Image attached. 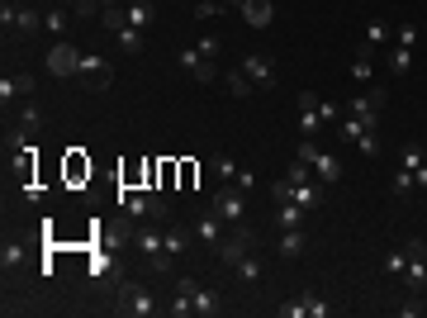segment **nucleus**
<instances>
[{
    "instance_id": "obj_41",
    "label": "nucleus",
    "mask_w": 427,
    "mask_h": 318,
    "mask_svg": "<svg viewBox=\"0 0 427 318\" xmlns=\"http://www.w3.org/2000/svg\"><path fill=\"white\" fill-rule=\"evenodd\" d=\"M418 43V24H399L394 29V48H413Z\"/></svg>"
},
{
    "instance_id": "obj_46",
    "label": "nucleus",
    "mask_w": 427,
    "mask_h": 318,
    "mask_svg": "<svg viewBox=\"0 0 427 318\" xmlns=\"http://www.w3.org/2000/svg\"><path fill=\"white\" fill-rule=\"evenodd\" d=\"M385 271H389V276H404V271H409V252H389L385 256Z\"/></svg>"
},
{
    "instance_id": "obj_32",
    "label": "nucleus",
    "mask_w": 427,
    "mask_h": 318,
    "mask_svg": "<svg viewBox=\"0 0 427 318\" xmlns=\"http://www.w3.org/2000/svg\"><path fill=\"white\" fill-rule=\"evenodd\" d=\"M100 24H105V29H110V33L128 29V10H124V5H110V10H105V15H100Z\"/></svg>"
},
{
    "instance_id": "obj_33",
    "label": "nucleus",
    "mask_w": 427,
    "mask_h": 318,
    "mask_svg": "<svg viewBox=\"0 0 427 318\" xmlns=\"http://www.w3.org/2000/svg\"><path fill=\"white\" fill-rule=\"evenodd\" d=\"M285 181H290V186H309V181H314V166H309V161H290V171H285Z\"/></svg>"
},
{
    "instance_id": "obj_10",
    "label": "nucleus",
    "mask_w": 427,
    "mask_h": 318,
    "mask_svg": "<svg viewBox=\"0 0 427 318\" xmlns=\"http://www.w3.org/2000/svg\"><path fill=\"white\" fill-rule=\"evenodd\" d=\"M91 91H110V62L100 52H81V72H76Z\"/></svg>"
},
{
    "instance_id": "obj_11",
    "label": "nucleus",
    "mask_w": 427,
    "mask_h": 318,
    "mask_svg": "<svg viewBox=\"0 0 427 318\" xmlns=\"http://www.w3.org/2000/svg\"><path fill=\"white\" fill-rule=\"evenodd\" d=\"M332 309L323 300H314V295H300V300L280 304V318H328Z\"/></svg>"
},
{
    "instance_id": "obj_9",
    "label": "nucleus",
    "mask_w": 427,
    "mask_h": 318,
    "mask_svg": "<svg viewBox=\"0 0 427 318\" xmlns=\"http://www.w3.org/2000/svg\"><path fill=\"white\" fill-rule=\"evenodd\" d=\"M81 72V52L67 43V38H57L52 48H47V76H76Z\"/></svg>"
},
{
    "instance_id": "obj_13",
    "label": "nucleus",
    "mask_w": 427,
    "mask_h": 318,
    "mask_svg": "<svg viewBox=\"0 0 427 318\" xmlns=\"http://www.w3.org/2000/svg\"><path fill=\"white\" fill-rule=\"evenodd\" d=\"M309 166L318 171V186H337V181H342V161L332 157V152H323V147L314 152V161H309Z\"/></svg>"
},
{
    "instance_id": "obj_51",
    "label": "nucleus",
    "mask_w": 427,
    "mask_h": 318,
    "mask_svg": "<svg viewBox=\"0 0 427 318\" xmlns=\"http://www.w3.org/2000/svg\"><path fill=\"white\" fill-rule=\"evenodd\" d=\"M181 186H186V191L195 186V161H181Z\"/></svg>"
},
{
    "instance_id": "obj_57",
    "label": "nucleus",
    "mask_w": 427,
    "mask_h": 318,
    "mask_svg": "<svg viewBox=\"0 0 427 318\" xmlns=\"http://www.w3.org/2000/svg\"><path fill=\"white\" fill-rule=\"evenodd\" d=\"M43 5H67V0H43Z\"/></svg>"
},
{
    "instance_id": "obj_48",
    "label": "nucleus",
    "mask_w": 427,
    "mask_h": 318,
    "mask_svg": "<svg viewBox=\"0 0 427 318\" xmlns=\"http://www.w3.org/2000/svg\"><path fill=\"white\" fill-rule=\"evenodd\" d=\"M15 96H24V91H19V76H5L0 81V100H5V110H10V100Z\"/></svg>"
},
{
    "instance_id": "obj_20",
    "label": "nucleus",
    "mask_w": 427,
    "mask_h": 318,
    "mask_svg": "<svg viewBox=\"0 0 427 318\" xmlns=\"http://www.w3.org/2000/svg\"><path fill=\"white\" fill-rule=\"evenodd\" d=\"M124 10H128V24H133V29H147V24L157 19V5H152V0H133Z\"/></svg>"
},
{
    "instance_id": "obj_50",
    "label": "nucleus",
    "mask_w": 427,
    "mask_h": 318,
    "mask_svg": "<svg viewBox=\"0 0 427 318\" xmlns=\"http://www.w3.org/2000/svg\"><path fill=\"white\" fill-rule=\"evenodd\" d=\"M100 276H110V261L105 256H91V280H100Z\"/></svg>"
},
{
    "instance_id": "obj_53",
    "label": "nucleus",
    "mask_w": 427,
    "mask_h": 318,
    "mask_svg": "<svg viewBox=\"0 0 427 318\" xmlns=\"http://www.w3.org/2000/svg\"><path fill=\"white\" fill-rule=\"evenodd\" d=\"M237 186H242V191H252V186H256V171H247V166H242V171H237Z\"/></svg>"
},
{
    "instance_id": "obj_45",
    "label": "nucleus",
    "mask_w": 427,
    "mask_h": 318,
    "mask_svg": "<svg viewBox=\"0 0 427 318\" xmlns=\"http://www.w3.org/2000/svg\"><path fill=\"white\" fill-rule=\"evenodd\" d=\"M19 261H24V247L19 242H5L0 247V266H19Z\"/></svg>"
},
{
    "instance_id": "obj_38",
    "label": "nucleus",
    "mask_w": 427,
    "mask_h": 318,
    "mask_svg": "<svg viewBox=\"0 0 427 318\" xmlns=\"http://www.w3.org/2000/svg\"><path fill=\"white\" fill-rule=\"evenodd\" d=\"M237 276H242L247 285H256V280H261V261H256V256H242V261H237Z\"/></svg>"
},
{
    "instance_id": "obj_16",
    "label": "nucleus",
    "mask_w": 427,
    "mask_h": 318,
    "mask_svg": "<svg viewBox=\"0 0 427 318\" xmlns=\"http://www.w3.org/2000/svg\"><path fill=\"white\" fill-rule=\"evenodd\" d=\"M304 247H309V233H304V228H285V233H280V256H285V261L304 256Z\"/></svg>"
},
{
    "instance_id": "obj_43",
    "label": "nucleus",
    "mask_w": 427,
    "mask_h": 318,
    "mask_svg": "<svg viewBox=\"0 0 427 318\" xmlns=\"http://www.w3.org/2000/svg\"><path fill=\"white\" fill-rule=\"evenodd\" d=\"M351 81H370V57H365V48L351 57Z\"/></svg>"
},
{
    "instance_id": "obj_58",
    "label": "nucleus",
    "mask_w": 427,
    "mask_h": 318,
    "mask_svg": "<svg viewBox=\"0 0 427 318\" xmlns=\"http://www.w3.org/2000/svg\"><path fill=\"white\" fill-rule=\"evenodd\" d=\"M124 5H133V0H124Z\"/></svg>"
},
{
    "instance_id": "obj_14",
    "label": "nucleus",
    "mask_w": 427,
    "mask_h": 318,
    "mask_svg": "<svg viewBox=\"0 0 427 318\" xmlns=\"http://www.w3.org/2000/svg\"><path fill=\"white\" fill-rule=\"evenodd\" d=\"M5 152H15V157H33L38 147H33V128H5Z\"/></svg>"
},
{
    "instance_id": "obj_24",
    "label": "nucleus",
    "mask_w": 427,
    "mask_h": 318,
    "mask_svg": "<svg viewBox=\"0 0 427 318\" xmlns=\"http://www.w3.org/2000/svg\"><path fill=\"white\" fill-rule=\"evenodd\" d=\"M190 300H195V314H200V318L219 314V295H214L209 285H195V295H190Z\"/></svg>"
},
{
    "instance_id": "obj_49",
    "label": "nucleus",
    "mask_w": 427,
    "mask_h": 318,
    "mask_svg": "<svg viewBox=\"0 0 427 318\" xmlns=\"http://www.w3.org/2000/svg\"><path fill=\"white\" fill-rule=\"evenodd\" d=\"M15 19H19V5H10V0H5V5H0V24H5V33L15 29Z\"/></svg>"
},
{
    "instance_id": "obj_39",
    "label": "nucleus",
    "mask_w": 427,
    "mask_h": 318,
    "mask_svg": "<svg viewBox=\"0 0 427 318\" xmlns=\"http://www.w3.org/2000/svg\"><path fill=\"white\" fill-rule=\"evenodd\" d=\"M219 15H228L223 0H200V5H195V19H219Z\"/></svg>"
},
{
    "instance_id": "obj_5",
    "label": "nucleus",
    "mask_w": 427,
    "mask_h": 318,
    "mask_svg": "<svg viewBox=\"0 0 427 318\" xmlns=\"http://www.w3.org/2000/svg\"><path fill=\"white\" fill-rule=\"evenodd\" d=\"M214 252H219L223 266H237L242 256H252V228H242V223H237L233 238H219V242H214Z\"/></svg>"
},
{
    "instance_id": "obj_15",
    "label": "nucleus",
    "mask_w": 427,
    "mask_h": 318,
    "mask_svg": "<svg viewBox=\"0 0 427 318\" xmlns=\"http://www.w3.org/2000/svg\"><path fill=\"white\" fill-rule=\"evenodd\" d=\"M161 238H166V252L176 256V261H181V256H186V247H190V228H181V223H166V228H161Z\"/></svg>"
},
{
    "instance_id": "obj_3",
    "label": "nucleus",
    "mask_w": 427,
    "mask_h": 318,
    "mask_svg": "<svg viewBox=\"0 0 427 318\" xmlns=\"http://www.w3.org/2000/svg\"><path fill=\"white\" fill-rule=\"evenodd\" d=\"M114 314L152 318V314H157V295H152V290H142V285H133V280H124V285H119V304H114Z\"/></svg>"
},
{
    "instance_id": "obj_28",
    "label": "nucleus",
    "mask_w": 427,
    "mask_h": 318,
    "mask_svg": "<svg viewBox=\"0 0 427 318\" xmlns=\"http://www.w3.org/2000/svg\"><path fill=\"white\" fill-rule=\"evenodd\" d=\"M166 314H171V318H195V300H190V295H181V290H171Z\"/></svg>"
},
{
    "instance_id": "obj_12",
    "label": "nucleus",
    "mask_w": 427,
    "mask_h": 318,
    "mask_svg": "<svg viewBox=\"0 0 427 318\" xmlns=\"http://www.w3.org/2000/svg\"><path fill=\"white\" fill-rule=\"evenodd\" d=\"M237 15L247 19L252 29H271V19H275V0H242V10Z\"/></svg>"
},
{
    "instance_id": "obj_40",
    "label": "nucleus",
    "mask_w": 427,
    "mask_h": 318,
    "mask_svg": "<svg viewBox=\"0 0 427 318\" xmlns=\"http://www.w3.org/2000/svg\"><path fill=\"white\" fill-rule=\"evenodd\" d=\"M361 133H370V128H365L361 119H356V114H347V119H342V138H347V143L356 147V138H361Z\"/></svg>"
},
{
    "instance_id": "obj_21",
    "label": "nucleus",
    "mask_w": 427,
    "mask_h": 318,
    "mask_svg": "<svg viewBox=\"0 0 427 318\" xmlns=\"http://www.w3.org/2000/svg\"><path fill=\"white\" fill-rule=\"evenodd\" d=\"M304 214H309V209L295 205V200H280V205H275V223H280V228H300Z\"/></svg>"
},
{
    "instance_id": "obj_52",
    "label": "nucleus",
    "mask_w": 427,
    "mask_h": 318,
    "mask_svg": "<svg viewBox=\"0 0 427 318\" xmlns=\"http://www.w3.org/2000/svg\"><path fill=\"white\" fill-rule=\"evenodd\" d=\"M271 195H275V205H280V200H290V181H285V176H280V181L271 186Z\"/></svg>"
},
{
    "instance_id": "obj_23",
    "label": "nucleus",
    "mask_w": 427,
    "mask_h": 318,
    "mask_svg": "<svg viewBox=\"0 0 427 318\" xmlns=\"http://www.w3.org/2000/svg\"><path fill=\"white\" fill-rule=\"evenodd\" d=\"M404 280H409L413 295H418V290H427V256H409V271H404Z\"/></svg>"
},
{
    "instance_id": "obj_42",
    "label": "nucleus",
    "mask_w": 427,
    "mask_h": 318,
    "mask_svg": "<svg viewBox=\"0 0 427 318\" xmlns=\"http://www.w3.org/2000/svg\"><path fill=\"white\" fill-rule=\"evenodd\" d=\"M356 152H361V157H380V138H375V128L356 138Z\"/></svg>"
},
{
    "instance_id": "obj_8",
    "label": "nucleus",
    "mask_w": 427,
    "mask_h": 318,
    "mask_svg": "<svg viewBox=\"0 0 427 318\" xmlns=\"http://www.w3.org/2000/svg\"><path fill=\"white\" fill-rule=\"evenodd\" d=\"M385 105H389V91H380V86H375V91H365V96L351 100L347 114H356L365 128H375V124H380V110H385Z\"/></svg>"
},
{
    "instance_id": "obj_34",
    "label": "nucleus",
    "mask_w": 427,
    "mask_h": 318,
    "mask_svg": "<svg viewBox=\"0 0 427 318\" xmlns=\"http://www.w3.org/2000/svg\"><path fill=\"white\" fill-rule=\"evenodd\" d=\"M409 67H413V48H394V43H389V72H394V76H404Z\"/></svg>"
},
{
    "instance_id": "obj_17",
    "label": "nucleus",
    "mask_w": 427,
    "mask_h": 318,
    "mask_svg": "<svg viewBox=\"0 0 427 318\" xmlns=\"http://www.w3.org/2000/svg\"><path fill=\"white\" fill-rule=\"evenodd\" d=\"M389 43H394V38H389V24H385V19H370L365 33H361V48L370 52V48H389Z\"/></svg>"
},
{
    "instance_id": "obj_6",
    "label": "nucleus",
    "mask_w": 427,
    "mask_h": 318,
    "mask_svg": "<svg viewBox=\"0 0 427 318\" xmlns=\"http://www.w3.org/2000/svg\"><path fill=\"white\" fill-rule=\"evenodd\" d=\"M237 72L252 81L256 91H271V86H275V62H271L266 52H247V57L237 62Z\"/></svg>"
},
{
    "instance_id": "obj_27",
    "label": "nucleus",
    "mask_w": 427,
    "mask_h": 318,
    "mask_svg": "<svg viewBox=\"0 0 427 318\" xmlns=\"http://www.w3.org/2000/svg\"><path fill=\"white\" fill-rule=\"evenodd\" d=\"M223 86H228V96H233V100H247V96L256 91V86L242 76V72H223Z\"/></svg>"
},
{
    "instance_id": "obj_22",
    "label": "nucleus",
    "mask_w": 427,
    "mask_h": 318,
    "mask_svg": "<svg viewBox=\"0 0 427 318\" xmlns=\"http://www.w3.org/2000/svg\"><path fill=\"white\" fill-rule=\"evenodd\" d=\"M290 200L304 205V209H318L323 205V186H314V181H309V186H290Z\"/></svg>"
},
{
    "instance_id": "obj_1",
    "label": "nucleus",
    "mask_w": 427,
    "mask_h": 318,
    "mask_svg": "<svg viewBox=\"0 0 427 318\" xmlns=\"http://www.w3.org/2000/svg\"><path fill=\"white\" fill-rule=\"evenodd\" d=\"M119 209H124L133 223H142V219L171 223V205H166L161 195H152V186H147V191H138V186H119Z\"/></svg>"
},
{
    "instance_id": "obj_25",
    "label": "nucleus",
    "mask_w": 427,
    "mask_h": 318,
    "mask_svg": "<svg viewBox=\"0 0 427 318\" xmlns=\"http://www.w3.org/2000/svg\"><path fill=\"white\" fill-rule=\"evenodd\" d=\"M15 33H24V38H38V33H43V15H38V10H19Z\"/></svg>"
},
{
    "instance_id": "obj_55",
    "label": "nucleus",
    "mask_w": 427,
    "mask_h": 318,
    "mask_svg": "<svg viewBox=\"0 0 427 318\" xmlns=\"http://www.w3.org/2000/svg\"><path fill=\"white\" fill-rule=\"evenodd\" d=\"M223 5H228V10H242V0H223Z\"/></svg>"
},
{
    "instance_id": "obj_30",
    "label": "nucleus",
    "mask_w": 427,
    "mask_h": 318,
    "mask_svg": "<svg viewBox=\"0 0 427 318\" xmlns=\"http://www.w3.org/2000/svg\"><path fill=\"white\" fill-rule=\"evenodd\" d=\"M81 176L91 181V157H81L76 147H72V157H67V181H81Z\"/></svg>"
},
{
    "instance_id": "obj_54",
    "label": "nucleus",
    "mask_w": 427,
    "mask_h": 318,
    "mask_svg": "<svg viewBox=\"0 0 427 318\" xmlns=\"http://www.w3.org/2000/svg\"><path fill=\"white\" fill-rule=\"evenodd\" d=\"M413 181H418V186H423V191H427V161H423V166H418V171H413Z\"/></svg>"
},
{
    "instance_id": "obj_36",
    "label": "nucleus",
    "mask_w": 427,
    "mask_h": 318,
    "mask_svg": "<svg viewBox=\"0 0 427 318\" xmlns=\"http://www.w3.org/2000/svg\"><path fill=\"white\" fill-rule=\"evenodd\" d=\"M399 166L418 171V166H423V147H418V143H404V147H399Z\"/></svg>"
},
{
    "instance_id": "obj_26",
    "label": "nucleus",
    "mask_w": 427,
    "mask_h": 318,
    "mask_svg": "<svg viewBox=\"0 0 427 318\" xmlns=\"http://www.w3.org/2000/svg\"><path fill=\"white\" fill-rule=\"evenodd\" d=\"M237 171H242V166H237L228 152H219V157H214V176H219V186H237Z\"/></svg>"
},
{
    "instance_id": "obj_7",
    "label": "nucleus",
    "mask_w": 427,
    "mask_h": 318,
    "mask_svg": "<svg viewBox=\"0 0 427 318\" xmlns=\"http://www.w3.org/2000/svg\"><path fill=\"white\" fill-rule=\"evenodd\" d=\"M181 67H186V76L200 81V86H214V81L223 76L219 67H214V57H205L200 48H181Z\"/></svg>"
},
{
    "instance_id": "obj_29",
    "label": "nucleus",
    "mask_w": 427,
    "mask_h": 318,
    "mask_svg": "<svg viewBox=\"0 0 427 318\" xmlns=\"http://www.w3.org/2000/svg\"><path fill=\"white\" fill-rule=\"evenodd\" d=\"M67 10H72L76 19H100V15H105V5H100V0H67Z\"/></svg>"
},
{
    "instance_id": "obj_19",
    "label": "nucleus",
    "mask_w": 427,
    "mask_h": 318,
    "mask_svg": "<svg viewBox=\"0 0 427 318\" xmlns=\"http://www.w3.org/2000/svg\"><path fill=\"white\" fill-rule=\"evenodd\" d=\"M195 238H200V242H209V247H214V242L223 238V219H219V214H214V209H209L205 219L195 223Z\"/></svg>"
},
{
    "instance_id": "obj_31",
    "label": "nucleus",
    "mask_w": 427,
    "mask_h": 318,
    "mask_svg": "<svg viewBox=\"0 0 427 318\" xmlns=\"http://www.w3.org/2000/svg\"><path fill=\"white\" fill-rule=\"evenodd\" d=\"M15 119L24 128H33V133H38V124H43V110H38V105H33V100H24V105H19L15 110Z\"/></svg>"
},
{
    "instance_id": "obj_47",
    "label": "nucleus",
    "mask_w": 427,
    "mask_h": 318,
    "mask_svg": "<svg viewBox=\"0 0 427 318\" xmlns=\"http://www.w3.org/2000/svg\"><path fill=\"white\" fill-rule=\"evenodd\" d=\"M413 186H418V181H413V171H409V166H399V171H394V195H409Z\"/></svg>"
},
{
    "instance_id": "obj_4",
    "label": "nucleus",
    "mask_w": 427,
    "mask_h": 318,
    "mask_svg": "<svg viewBox=\"0 0 427 318\" xmlns=\"http://www.w3.org/2000/svg\"><path fill=\"white\" fill-rule=\"evenodd\" d=\"M214 214H219L228 228H237V223L247 219V200H242V191H237V186H219V191H214Z\"/></svg>"
},
{
    "instance_id": "obj_44",
    "label": "nucleus",
    "mask_w": 427,
    "mask_h": 318,
    "mask_svg": "<svg viewBox=\"0 0 427 318\" xmlns=\"http://www.w3.org/2000/svg\"><path fill=\"white\" fill-rule=\"evenodd\" d=\"M300 128H304V138H314L318 128H323V114H318V110H304L300 114Z\"/></svg>"
},
{
    "instance_id": "obj_2",
    "label": "nucleus",
    "mask_w": 427,
    "mask_h": 318,
    "mask_svg": "<svg viewBox=\"0 0 427 318\" xmlns=\"http://www.w3.org/2000/svg\"><path fill=\"white\" fill-rule=\"evenodd\" d=\"M133 247L142 252V261H147L152 276H171L176 271V256L166 252V238H161L157 228H138V233H133Z\"/></svg>"
},
{
    "instance_id": "obj_35",
    "label": "nucleus",
    "mask_w": 427,
    "mask_h": 318,
    "mask_svg": "<svg viewBox=\"0 0 427 318\" xmlns=\"http://www.w3.org/2000/svg\"><path fill=\"white\" fill-rule=\"evenodd\" d=\"M119 48H124L128 57H133V52H142V29H133V24H128V29H119Z\"/></svg>"
},
{
    "instance_id": "obj_37",
    "label": "nucleus",
    "mask_w": 427,
    "mask_h": 318,
    "mask_svg": "<svg viewBox=\"0 0 427 318\" xmlns=\"http://www.w3.org/2000/svg\"><path fill=\"white\" fill-rule=\"evenodd\" d=\"M318 114H323V124H342L347 105H337V100H318Z\"/></svg>"
},
{
    "instance_id": "obj_18",
    "label": "nucleus",
    "mask_w": 427,
    "mask_h": 318,
    "mask_svg": "<svg viewBox=\"0 0 427 318\" xmlns=\"http://www.w3.org/2000/svg\"><path fill=\"white\" fill-rule=\"evenodd\" d=\"M67 19H72V10H62V5H47V10H43L47 38H62V33H67Z\"/></svg>"
},
{
    "instance_id": "obj_56",
    "label": "nucleus",
    "mask_w": 427,
    "mask_h": 318,
    "mask_svg": "<svg viewBox=\"0 0 427 318\" xmlns=\"http://www.w3.org/2000/svg\"><path fill=\"white\" fill-rule=\"evenodd\" d=\"M100 5H105V10H110V5H124V0H100Z\"/></svg>"
}]
</instances>
